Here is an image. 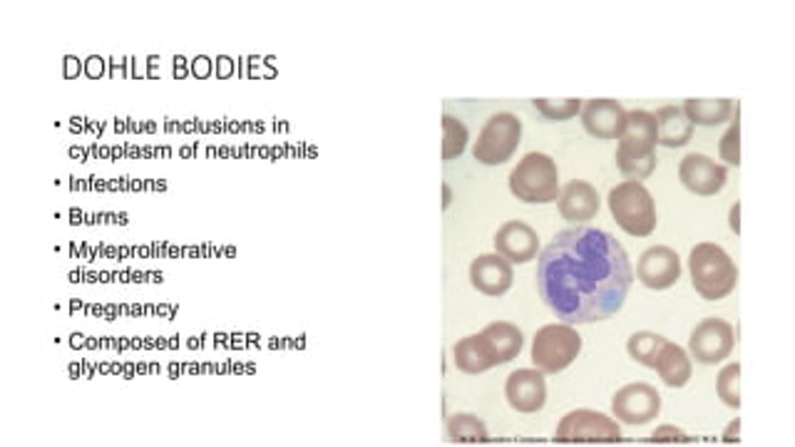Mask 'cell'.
I'll return each mask as SVG.
<instances>
[{
  "mask_svg": "<svg viewBox=\"0 0 795 447\" xmlns=\"http://www.w3.org/2000/svg\"><path fill=\"white\" fill-rule=\"evenodd\" d=\"M537 291L563 323H600L622 311L634 284L624 247L597 227H572L542 249Z\"/></svg>",
  "mask_w": 795,
  "mask_h": 447,
  "instance_id": "6da1fadb",
  "label": "cell"
},
{
  "mask_svg": "<svg viewBox=\"0 0 795 447\" xmlns=\"http://www.w3.org/2000/svg\"><path fill=\"white\" fill-rule=\"evenodd\" d=\"M657 117L647 110L626 112V125L616 147V167L624 176L639 182L657 170Z\"/></svg>",
  "mask_w": 795,
  "mask_h": 447,
  "instance_id": "7a4b0ae2",
  "label": "cell"
},
{
  "mask_svg": "<svg viewBox=\"0 0 795 447\" xmlns=\"http://www.w3.org/2000/svg\"><path fill=\"white\" fill-rule=\"evenodd\" d=\"M689 272L696 294L706 298V301H722V298L736 291L738 268L734 259L718 244H711V241L691 249Z\"/></svg>",
  "mask_w": 795,
  "mask_h": 447,
  "instance_id": "3957f363",
  "label": "cell"
},
{
  "mask_svg": "<svg viewBox=\"0 0 795 447\" xmlns=\"http://www.w3.org/2000/svg\"><path fill=\"white\" fill-rule=\"evenodd\" d=\"M510 192L525 204H549L557 202L559 192V170L552 157L542 152H530L520 160V164L510 172Z\"/></svg>",
  "mask_w": 795,
  "mask_h": 447,
  "instance_id": "277c9868",
  "label": "cell"
},
{
  "mask_svg": "<svg viewBox=\"0 0 795 447\" xmlns=\"http://www.w3.org/2000/svg\"><path fill=\"white\" fill-rule=\"evenodd\" d=\"M610 211L620 229L632 237H649L657 229V204L649 190L639 182L616 184L610 192Z\"/></svg>",
  "mask_w": 795,
  "mask_h": 447,
  "instance_id": "5b68a950",
  "label": "cell"
},
{
  "mask_svg": "<svg viewBox=\"0 0 795 447\" xmlns=\"http://www.w3.org/2000/svg\"><path fill=\"white\" fill-rule=\"evenodd\" d=\"M582 351V339L575 325L549 323L542 325L532 341V363L542 373H563L577 360Z\"/></svg>",
  "mask_w": 795,
  "mask_h": 447,
  "instance_id": "8992f818",
  "label": "cell"
},
{
  "mask_svg": "<svg viewBox=\"0 0 795 447\" xmlns=\"http://www.w3.org/2000/svg\"><path fill=\"white\" fill-rule=\"evenodd\" d=\"M522 139V123L512 112H498L485 123L482 133L477 135V145L473 149L475 160L485 167H498L512 160Z\"/></svg>",
  "mask_w": 795,
  "mask_h": 447,
  "instance_id": "52a82bcc",
  "label": "cell"
},
{
  "mask_svg": "<svg viewBox=\"0 0 795 447\" xmlns=\"http://www.w3.org/2000/svg\"><path fill=\"white\" fill-rule=\"evenodd\" d=\"M622 440V427L610 415L594 410L567 413L555 431V443H616Z\"/></svg>",
  "mask_w": 795,
  "mask_h": 447,
  "instance_id": "ba28073f",
  "label": "cell"
},
{
  "mask_svg": "<svg viewBox=\"0 0 795 447\" xmlns=\"http://www.w3.org/2000/svg\"><path fill=\"white\" fill-rule=\"evenodd\" d=\"M734 343L736 333L731 323L724 319H704L691 331L689 351L696 358V363L714 366V363H722L731 356Z\"/></svg>",
  "mask_w": 795,
  "mask_h": 447,
  "instance_id": "9c48e42d",
  "label": "cell"
},
{
  "mask_svg": "<svg viewBox=\"0 0 795 447\" xmlns=\"http://www.w3.org/2000/svg\"><path fill=\"white\" fill-rule=\"evenodd\" d=\"M614 417L626 425L654 423L661 413V396L649 383H629L616 390L612 400Z\"/></svg>",
  "mask_w": 795,
  "mask_h": 447,
  "instance_id": "30bf717a",
  "label": "cell"
},
{
  "mask_svg": "<svg viewBox=\"0 0 795 447\" xmlns=\"http://www.w3.org/2000/svg\"><path fill=\"white\" fill-rule=\"evenodd\" d=\"M636 276L651 291H667L681 278V259L669 247H651L639 256Z\"/></svg>",
  "mask_w": 795,
  "mask_h": 447,
  "instance_id": "8fae6325",
  "label": "cell"
},
{
  "mask_svg": "<svg viewBox=\"0 0 795 447\" xmlns=\"http://www.w3.org/2000/svg\"><path fill=\"white\" fill-rule=\"evenodd\" d=\"M726 167L706 154H686L679 164V180L699 197H714L726 186Z\"/></svg>",
  "mask_w": 795,
  "mask_h": 447,
  "instance_id": "7c38bea8",
  "label": "cell"
},
{
  "mask_svg": "<svg viewBox=\"0 0 795 447\" xmlns=\"http://www.w3.org/2000/svg\"><path fill=\"white\" fill-rule=\"evenodd\" d=\"M508 403L518 413H537L547 403V383L542 370H514L504 383Z\"/></svg>",
  "mask_w": 795,
  "mask_h": 447,
  "instance_id": "4fadbf2b",
  "label": "cell"
},
{
  "mask_svg": "<svg viewBox=\"0 0 795 447\" xmlns=\"http://www.w3.org/2000/svg\"><path fill=\"white\" fill-rule=\"evenodd\" d=\"M495 249L510 264H527V261L537 256L540 237L525 221H508L495 234Z\"/></svg>",
  "mask_w": 795,
  "mask_h": 447,
  "instance_id": "5bb4252c",
  "label": "cell"
},
{
  "mask_svg": "<svg viewBox=\"0 0 795 447\" xmlns=\"http://www.w3.org/2000/svg\"><path fill=\"white\" fill-rule=\"evenodd\" d=\"M582 125L597 139H620L626 125V110L616 100H589L582 107Z\"/></svg>",
  "mask_w": 795,
  "mask_h": 447,
  "instance_id": "9a60e30c",
  "label": "cell"
},
{
  "mask_svg": "<svg viewBox=\"0 0 795 447\" xmlns=\"http://www.w3.org/2000/svg\"><path fill=\"white\" fill-rule=\"evenodd\" d=\"M557 209L569 224H587L600 214V194L589 182L572 180L559 192Z\"/></svg>",
  "mask_w": 795,
  "mask_h": 447,
  "instance_id": "2e32d148",
  "label": "cell"
},
{
  "mask_svg": "<svg viewBox=\"0 0 795 447\" xmlns=\"http://www.w3.org/2000/svg\"><path fill=\"white\" fill-rule=\"evenodd\" d=\"M512 282V264L500 254H482L470 264V284L485 296L508 294Z\"/></svg>",
  "mask_w": 795,
  "mask_h": 447,
  "instance_id": "e0dca14e",
  "label": "cell"
},
{
  "mask_svg": "<svg viewBox=\"0 0 795 447\" xmlns=\"http://www.w3.org/2000/svg\"><path fill=\"white\" fill-rule=\"evenodd\" d=\"M453 360L457 368L467 373V376H477V373H485L495 366H500L498 353H495L490 341L485 339L482 333L467 335V339H463L461 343H455Z\"/></svg>",
  "mask_w": 795,
  "mask_h": 447,
  "instance_id": "ac0fdd59",
  "label": "cell"
},
{
  "mask_svg": "<svg viewBox=\"0 0 795 447\" xmlns=\"http://www.w3.org/2000/svg\"><path fill=\"white\" fill-rule=\"evenodd\" d=\"M657 117V133H659V145L663 147H684L691 142L694 137V125L689 123V117L684 115V110L677 105H667L659 107L654 112Z\"/></svg>",
  "mask_w": 795,
  "mask_h": 447,
  "instance_id": "d6986e66",
  "label": "cell"
},
{
  "mask_svg": "<svg viewBox=\"0 0 795 447\" xmlns=\"http://www.w3.org/2000/svg\"><path fill=\"white\" fill-rule=\"evenodd\" d=\"M654 370L659 373L663 383H667L669 388H684L689 380H691V360L686 356L684 348H679L677 343H667L663 346V351L659 353L657 358V366H654Z\"/></svg>",
  "mask_w": 795,
  "mask_h": 447,
  "instance_id": "ffe728a7",
  "label": "cell"
},
{
  "mask_svg": "<svg viewBox=\"0 0 795 447\" xmlns=\"http://www.w3.org/2000/svg\"><path fill=\"white\" fill-rule=\"evenodd\" d=\"M684 115L689 117L691 125L701 127H714L726 123L734 112V100H706V98H689L684 102Z\"/></svg>",
  "mask_w": 795,
  "mask_h": 447,
  "instance_id": "44dd1931",
  "label": "cell"
},
{
  "mask_svg": "<svg viewBox=\"0 0 795 447\" xmlns=\"http://www.w3.org/2000/svg\"><path fill=\"white\" fill-rule=\"evenodd\" d=\"M480 333L490 341V346L495 348V353H498L500 366H502V363H510V360L518 358L520 351H522V343H525V335H522V331L518 329V325L508 323V321H498V323L485 325Z\"/></svg>",
  "mask_w": 795,
  "mask_h": 447,
  "instance_id": "7402d4cb",
  "label": "cell"
},
{
  "mask_svg": "<svg viewBox=\"0 0 795 447\" xmlns=\"http://www.w3.org/2000/svg\"><path fill=\"white\" fill-rule=\"evenodd\" d=\"M447 437L451 443H461V445H475V443H488L490 433L488 425H485L480 417L470 415V413H457L447 417Z\"/></svg>",
  "mask_w": 795,
  "mask_h": 447,
  "instance_id": "603a6c76",
  "label": "cell"
},
{
  "mask_svg": "<svg viewBox=\"0 0 795 447\" xmlns=\"http://www.w3.org/2000/svg\"><path fill=\"white\" fill-rule=\"evenodd\" d=\"M669 339H663V335L659 333H651V331H639L629 335V341H626V351H629V356L641 363V366H647L654 370V366H657V358L659 353L663 351V346H667Z\"/></svg>",
  "mask_w": 795,
  "mask_h": 447,
  "instance_id": "cb8c5ba5",
  "label": "cell"
},
{
  "mask_svg": "<svg viewBox=\"0 0 795 447\" xmlns=\"http://www.w3.org/2000/svg\"><path fill=\"white\" fill-rule=\"evenodd\" d=\"M467 147V127L453 115L443 117V160H457Z\"/></svg>",
  "mask_w": 795,
  "mask_h": 447,
  "instance_id": "d4e9b609",
  "label": "cell"
},
{
  "mask_svg": "<svg viewBox=\"0 0 795 447\" xmlns=\"http://www.w3.org/2000/svg\"><path fill=\"white\" fill-rule=\"evenodd\" d=\"M716 393L728 408H741V366L738 363H731L718 373Z\"/></svg>",
  "mask_w": 795,
  "mask_h": 447,
  "instance_id": "484cf974",
  "label": "cell"
},
{
  "mask_svg": "<svg viewBox=\"0 0 795 447\" xmlns=\"http://www.w3.org/2000/svg\"><path fill=\"white\" fill-rule=\"evenodd\" d=\"M532 105L537 107V112L542 117L552 119V123H563V119H572L579 110H582L584 102L577 98H567V100H552V98H537Z\"/></svg>",
  "mask_w": 795,
  "mask_h": 447,
  "instance_id": "4316f807",
  "label": "cell"
},
{
  "mask_svg": "<svg viewBox=\"0 0 795 447\" xmlns=\"http://www.w3.org/2000/svg\"><path fill=\"white\" fill-rule=\"evenodd\" d=\"M718 152H722V160L726 164H741V125H738V119L726 129L722 142H718Z\"/></svg>",
  "mask_w": 795,
  "mask_h": 447,
  "instance_id": "83f0119b",
  "label": "cell"
},
{
  "mask_svg": "<svg viewBox=\"0 0 795 447\" xmlns=\"http://www.w3.org/2000/svg\"><path fill=\"white\" fill-rule=\"evenodd\" d=\"M651 440L654 443H691V437L684 431H679V427L661 425L651 433Z\"/></svg>",
  "mask_w": 795,
  "mask_h": 447,
  "instance_id": "f1b7e54d",
  "label": "cell"
},
{
  "mask_svg": "<svg viewBox=\"0 0 795 447\" xmlns=\"http://www.w3.org/2000/svg\"><path fill=\"white\" fill-rule=\"evenodd\" d=\"M738 431H741V421H734L724 433V443H734V440L738 443Z\"/></svg>",
  "mask_w": 795,
  "mask_h": 447,
  "instance_id": "f546056e",
  "label": "cell"
},
{
  "mask_svg": "<svg viewBox=\"0 0 795 447\" xmlns=\"http://www.w3.org/2000/svg\"><path fill=\"white\" fill-rule=\"evenodd\" d=\"M738 209H741V204H736V207L731 209V229L736 231V234L741 231V227H738Z\"/></svg>",
  "mask_w": 795,
  "mask_h": 447,
  "instance_id": "4dcf8cb0",
  "label": "cell"
}]
</instances>
